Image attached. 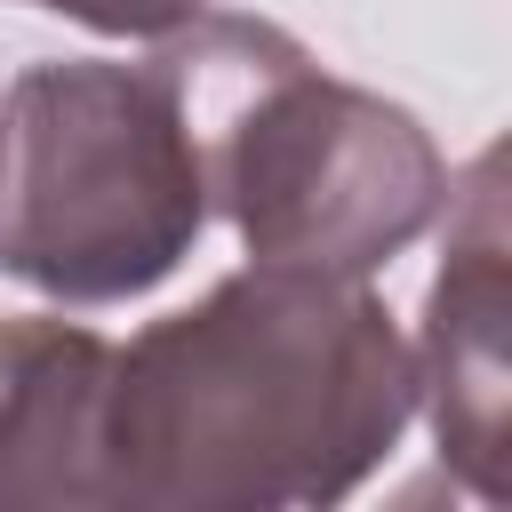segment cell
Instances as JSON below:
<instances>
[{"label":"cell","mask_w":512,"mask_h":512,"mask_svg":"<svg viewBox=\"0 0 512 512\" xmlns=\"http://www.w3.org/2000/svg\"><path fill=\"white\" fill-rule=\"evenodd\" d=\"M416 416V352L368 280L240 264L112 344L104 504L304 512L352 496Z\"/></svg>","instance_id":"6da1fadb"},{"label":"cell","mask_w":512,"mask_h":512,"mask_svg":"<svg viewBox=\"0 0 512 512\" xmlns=\"http://www.w3.org/2000/svg\"><path fill=\"white\" fill-rule=\"evenodd\" d=\"M160 56L200 128L208 216L240 232L248 264L368 280L440 224L448 160L432 128L336 80L280 24L200 8L160 32Z\"/></svg>","instance_id":"7a4b0ae2"},{"label":"cell","mask_w":512,"mask_h":512,"mask_svg":"<svg viewBox=\"0 0 512 512\" xmlns=\"http://www.w3.org/2000/svg\"><path fill=\"white\" fill-rule=\"evenodd\" d=\"M208 232L192 104L152 48L48 56L0 96V272L48 304H128Z\"/></svg>","instance_id":"3957f363"},{"label":"cell","mask_w":512,"mask_h":512,"mask_svg":"<svg viewBox=\"0 0 512 512\" xmlns=\"http://www.w3.org/2000/svg\"><path fill=\"white\" fill-rule=\"evenodd\" d=\"M448 248L424 288L416 328V408L440 440V464L472 496H504V320H512V240H504V144H488L464 176H448Z\"/></svg>","instance_id":"277c9868"},{"label":"cell","mask_w":512,"mask_h":512,"mask_svg":"<svg viewBox=\"0 0 512 512\" xmlns=\"http://www.w3.org/2000/svg\"><path fill=\"white\" fill-rule=\"evenodd\" d=\"M112 344L80 320H0V512H104Z\"/></svg>","instance_id":"5b68a950"},{"label":"cell","mask_w":512,"mask_h":512,"mask_svg":"<svg viewBox=\"0 0 512 512\" xmlns=\"http://www.w3.org/2000/svg\"><path fill=\"white\" fill-rule=\"evenodd\" d=\"M32 8H56V16H72L88 32H112V40H160L184 16H200L208 0H32Z\"/></svg>","instance_id":"8992f818"}]
</instances>
